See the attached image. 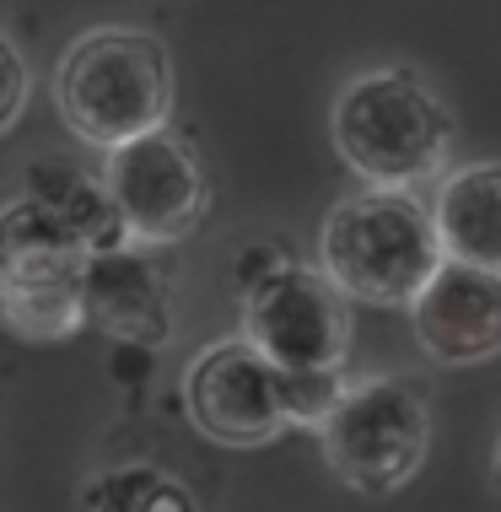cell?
Wrapping results in <instances>:
<instances>
[{
	"mask_svg": "<svg viewBox=\"0 0 501 512\" xmlns=\"http://www.w3.org/2000/svg\"><path fill=\"white\" fill-rule=\"evenodd\" d=\"M81 308H87V324L103 329L108 340L141 345V351L173 340V281L141 248H97L81 275Z\"/></svg>",
	"mask_w": 501,
	"mask_h": 512,
	"instance_id": "cell-9",
	"label": "cell"
},
{
	"mask_svg": "<svg viewBox=\"0 0 501 512\" xmlns=\"http://www.w3.org/2000/svg\"><path fill=\"white\" fill-rule=\"evenodd\" d=\"M329 469L361 496L410 486L431 448V405L415 378H367L340 394L318 426Z\"/></svg>",
	"mask_w": 501,
	"mask_h": 512,
	"instance_id": "cell-4",
	"label": "cell"
},
{
	"mask_svg": "<svg viewBox=\"0 0 501 512\" xmlns=\"http://www.w3.org/2000/svg\"><path fill=\"white\" fill-rule=\"evenodd\" d=\"M6 297V324L22 340H65L76 324H87L81 308V286H22V281H0Z\"/></svg>",
	"mask_w": 501,
	"mask_h": 512,
	"instance_id": "cell-13",
	"label": "cell"
},
{
	"mask_svg": "<svg viewBox=\"0 0 501 512\" xmlns=\"http://www.w3.org/2000/svg\"><path fill=\"white\" fill-rule=\"evenodd\" d=\"M0 60H6V108H0V124L11 130L22 119V103H27V71H22L17 44H0Z\"/></svg>",
	"mask_w": 501,
	"mask_h": 512,
	"instance_id": "cell-14",
	"label": "cell"
},
{
	"mask_svg": "<svg viewBox=\"0 0 501 512\" xmlns=\"http://www.w3.org/2000/svg\"><path fill=\"white\" fill-rule=\"evenodd\" d=\"M410 329L442 367H475L501 356V275L442 259L431 286L410 302Z\"/></svg>",
	"mask_w": 501,
	"mask_h": 512,
	"instance_id": "cell-8",
	"label": "cell"
},
{
	"mask_svg": "<svg viewBox=\"0 0 501 512\" xmlns=\"http://www.w3.org/2000/svg\"><path fill=\"white\" fill-rule=\"evenodd\" d=\"M92 254H97V238L54 200L27 189V195L6 205V270H0V281L81 286Z\"/></svg>",
	"mask_w": 501,
	"mask_h": 512,
	"instance_id": "cell-10",
	"label": "cell"
},
{
	"mask_svg": "<svg viewBox=\"0 0 501 512\" xmlns=\"http://www.w3.org/2000/svg\"><path fill=\"white\" fill-rule=\"evenodd\" d=\"M496 486H501V448H496Z\"/></svg>",
	"mask_w": 501,
	"mask_h": 512,
	"instance_id": "cell-15",
	"label": "cell"
},
{
	"mask_svg": "<svg viewBox=\"0 0 501 512\" xmlns=\"http://www.w3.org/2000/svg\"><path fill=\"white\" fill-rule=\"evenodd\" d=\"M184 405L189 421L211 442L227 448H259L291 426L281 367L254 340H216L184 372Z\"/></svg>",
	"mask_w": 501,
	"mask_h": 512,
	"instance_id": "cell-6",
	"label": "cell"
},
{
	"mask_svg": "<svg viewBox=\"0 0 501 512\" xmlns=\"http://www.w3.org/2000/svg\"><path fill=\"white\" fill-rule=\"evenodd\" d=\"M87 512H200V502L157 464H119L87 486Z\"/></svg>",
	"mask_w": 501,
	"mask_h": 512,
	"instance_id": "cell-12",
	"label": "cell"
},
{
	"mask_svg": "<svg viewBox=\"0 0 501 512\" xmlns=\"http://www.w3.org/2000/svg\"><path fill=\"white\" fill-rule=\"evenodd\" d=\"M437 232L448 259L501 275V162H469L442 178Z\"/></svg>",
	"mask_w": 501,
	"mask_h": 512,
	"instance_id": "cell-11",
	"label": "cell"
},
{
	"mask_svg": "<svg viewBox=\"0 0 501 512\" xmlns=\"http://www.w3.org/2000/svg\"><path fill=\"white\" fill-rule=\"evenodd\" d=\"M103 184L135 243L189 238L205 221V205H211V178H205L200 157L167 130H151L141 141H124L108 151Z\"/></svg>",
	"mask_w": 501,
	"mask_h": 512,
	"instance_id": "cell-7",
	"label": "cell"
},
{
	"mask_svg": "<svg viewBox=\"0 0 501 512\" xmlns=\"http://www.w3.org/2000/svg\"><path fill=\"white\" fill-rule=\"evenodd\" d=\"M318 259L345 297L367 308H405L431 286L448 248L437 232V211H426L410 189H378L340 200L318 232Z\"/></svg>",
	"mask_w": 501,
	"mask_h": 512,
	"instance_id": "cell-2",
	"label": "cell"
},
{
	"mask_svg": "<svg viewBox=\"0 0 501 512\" xmlns=\"http://www.w3.org/2000/svg\"><path fill=\"white\" fill-rule=\"evenodd\" d=\"M243 335L281 372H340L351 356L345 286L329 270H264L243 297Z\"/></svg>",
	"mask_w": 501,
	"mask_h": 512,
	"instance_id": "cell-5",
	"label": "cell"
},
{
	"mask_svg": "<svg viewBox=\"0 0 501 512\" xmlns=\"http://www.w3.org/2000/svg\"><path fill=\"white\" fill-rule=\"evenodd\" d=\"M334 151L345 168L378 189H410L448 168L453 119L437 92L410 71H372L356 76L334 103Z\"/></svg>",
	"mask_w": 501,
	"mask_h": 512,
	"instance_id": "cell-3",
	"label": "cell"
},
{
	"mask_svg": "<svg viewBox=\"0 0 501 512\" xmlns=\"http://www.w3.org/2000/svg\"><path fill=\"white\" fill-rule=\"evenodd\" d=\"M54 103L65 130L114 151L162 130L173 114V60L141 27H92L60 54Z\"/></svg>",
	"mask_w": 501,
	"mask_h": 512,
	"instance_id": "cell-1",
	"label": "cell"
}]
</instances>
